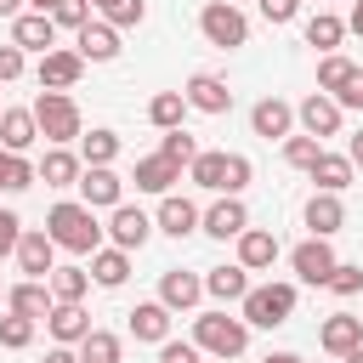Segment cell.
Instances as JSON below:
<instances>
[{
	"instance_id": "cell-1",
	"label": "cell",
	"mask_w": 363,
	"mask_h": 363,
	"mask_svg": "<svg viewBox=\"0 0 363 363\" xmlns=\"http://www.w3.org/2000/svg\"><path fill=\"white\" fill-rule=\"evenodd\" d=\"M45 238L57 250H74V255H96L102 250V227H96V216L85 204H57L45 216Z\"/></svg>"
},
{
	"instance_id": "cell-2",
	"label": "cell",
	"mask_w": 363,
	"mask_h": 363,
	"mask_svg": "<svg viewBox=\"0 0 363 363\" xmlns=\"http://www.w3.org/2000/svg\"><path fill=\"white\" fill-rule=\"evenodd\" d=\"M193 346L199 352H216V357H238L250 346V323L244 318H227V312H204V318H193Z\"/></svg>"
},
{
	"instance_id": "cell-3",
	"label": "cell",
	"mask_w": 363,
	"mask_h": 363,
	"mask_svg": "<svg viewBox=\"0 0 363 363\" xmlns=\"http://www.w3.org/2000/svg\"><path fill=\"white\" fill-rule=\"evenodd\" d=\"M28 113H34V125H40L45 142H74L79 136V108H74L68 91H40Z\"/></svg>"
},
{
	"instance_id": "cell-4",
	"label": "cell",
	"mask_w": 363,
	"mask_h": 363,
	"mask_svg": "<svg viewBox=\"0 0 363 363\" xmlns=\"http://www.w3.org/2000/svg\"><path fill=\"white\" fill-rule=\"evenodd\" d=\"M289 312H295V284H261L244 295V323L255 329H278L289 323Z\"/></svg>"
},
{
	"instance_id": "cell-5",
	"label": "cell",
	"mask_w": 363,
	"mask_h": 363,
	"mask_svg": "<svg viewBox=\"0 0 363 363\" xmlns=\"http://www.w3.org/2000/svg\"><path fill=\"white\" fill-rule=\"evenodd\" d=\"M199 28H204V40H210V45H221V51H233V45H244V40H250V23H244V11H238L233 0H210V6H204V17H199Z\"/></svg>"
},
{
	"instance_id": "cell-6",
	"label": "cell",
	"mask_w": 363,
	"mask_h": 363,
	"mask_svg": "<svg viewBox=\"0 0 363 363\" xmlns=\"http://www.w3.org/2000/svg\"><path fill=\"white\" fill-rule=\"evenodd\" d=\"M318 91H335V108H363V68L346 57L318 62Z\"/></svg>"
},
{
	"instance_id": "cell-7",
	"label": "cell",
	"mask_w": 363,
	"mask_h": 363,
	"mask_svg": "<svg viewBox=\"0 0 363 363\" xmlns=\"http://www.w3.org/2000/svg\"><path fill=\"white\" fill-rule=\"evenodd\" d=\"M289 267H295L301 284H329V272H335V250H329V238H306V244H295Z\"/></svg>"
},
{
	"instance_id": "cell-8",
	"label": "cell",
	"mask_w": 363,
	"mask_h": 363,
	"mask_svg": "<svg viewBox=\"0 0 363 363\" xmlns=\"http://www.w3.org/2000/svg\"><path fill=\"white\" fill-rule=\"evenodd\" d=\"M147 233H153V221L136 210V204H113V221H108V238H113V250H142L147 244Z\"/></svg>"
},
{
	"instance_id": "cell-9",
	"label": "cell",
	"mask_w": 363,
	"mask_h": 363,
	"mask_svg": "<svg viewBox=\"0 0 363 363\" xmlns=\"http://www.w3.org/2000/svg\"><path fill=\"white\" fill-rule=\"evenodd\" d=\"M51 40H57V23L45 11H17L11 17V45L17 51H51Z\"/></svg>"
},
{
	"instance_id": "cell-10",
	"label": "cell",
	"mask_w": 363,
	"mask_h": 363,
	"mask_svg": "<svg viewBox=\"0 0 363 363\" xmlns=\"http://www.w3.org/2000/svg\"><path fill=\"white\" fill-rule=\"evenodd\" d=\"M79 74H85L79 51H45L40 57V91H68V85H79Z\"/></svg>"
},
{
	"instance_id": "cell-11",
	"label": "cell",
	"mask_w": 363,
	"mask_h": 363,
	"mask_svg": "<svg viewBox=\"0 0 363 363\" xmlns=\"http://www.w3.org/2000/svg\"><path fill=\"white\" fill-rule=\"evenodd\" d=\"M182 96H187V108H199V113H227V108H233V91H227V79H216V74H193Z\"/></svg>"
},
{
	"instance_id": "cell-12",
	"label": "cell",
	"mask_w": 363,
	"mask_h": 363,
	"mask_svg": "<svg viewBox=\"0 0 363 363\" xmlns=\"http://www.w3.org/2000/svg\"><path fill=\"white\" fill-rule=\"evenodd\" d=\"M199 295H204V278H193V272H182V267H170V272L159 278V306H170V312L199 306Z\"/></svg>"
},
{
	"instance_id": "cell-13",
	"label": "cell",
	"mask_w": 363,
	"mask_h": 363,
	"mask_svg": "<svg viewBox=\"0 0 363 363\" xmlns=\"http://www.w3.org/2000/svg\"><path fill=\"white\" fill-rule=\"evenodd\" d=\"M79 193H85V210H113L119 204V176L108 170V164H91V170H79V182H74Z\"/></svg>"
},
{
	"instance_id": "cell-14",
	"label": "cell",
	"mask_w": 363,
	"mask_h": 363,
	"mask_svg": "<svg viewBox=\"0 0 363 363\" xmlns=\"http://www.w3.org/2000/svg\"><path fill=\"white\" fill-rule=\"evenodd\" d=\"M306 227H312V238H329V233H340V227H346L340 193H312V199H306Z\"/></svg>"
},
{
	"instance_id": "cell-15",
	"label": "cell",
	"mask_w": 363,
	"mask_h": 363,
	"mask_svg": "<svg viewBox=\"0 0 363 363\" xmlns=\"http://www.w3.org/2000/svg\"><path fill=\"white\" fill-rule=\"evenodd\" d=\"M244 227H250V210H244L238 199H216V204L204 210V233H210V238H238Z\"/></svg>"
},
{
	"instance_id": "cell-16",
	"label": "cell",
	"mask_w": 363,
	"mask_h": 363,
	"mask_svg": "<svg viewBox=\"0 0 363 363\" xmlns=\"http://www.w3.org/2000/svg\"><path fill=\"white\" fill-rule=\"evenodd\" d=\"M272 261H278V238L261 233V227H244V233H238V267H244V272H261V267H272Z\"/></svg>"
},
{
	"instance_id": "cell-17",
	"label": "cell",
	"mask_w": 363,
	"mask_h": 363,
	"mask_svg": "<svg viewBox=\"0 0 363 363\" xmlns=\"http://www.w3.org/2000/svg\"><path fill=\"white\" fill-rule=\"evenodd\" d=\"M45 323H51V335H57V346H79L85 335H91V318L74 306V301H57L51 312H45Z\"/></svg>"
},
{
	"instance_id": "cell-18",
	"label": "cell",
	"mask_w": 363,
	"mask_h": 363,
	"mask_svg": "<svg viewBox=\"0 0 363 363\" xmlns=\"http://www.w3.org/2000/svg\"><path fill=\"white\" fill-rule=\"evenodd\" d=\"M125 318H130V335H136V340H159V346L170 340V306L142 301V306H130Z\"/></svg>"
},
{
	"instance_id": "cell-19",
	"label": "cell",
	"mask_w": 363,
	"mask_h": 363,
	"mask_svg": "<svg viewBox=\"0 0 363 363\" xmlns=\"http://www.w3.org/2000/svg\"><path fill=\"white\" fill-rule=\"evenodd\" d=\"M318 340H323V352L346 357L352 346H363V318H352V312H335V318L318 329Z\"/></svg>"
},
{
	"instance_id": "cell-20",
	"label": "cell",
	"mask_w": 363,
	"mask_h": 363,
	"mask_svg": "<svg viewBox=\"0 0 363 363\" xmlns=\"http://www.w3.org/2000/svg\"><path fill=\"white\" fill-rule=\"evenodd\" d=\"M34 136H40V125H34L28 108H0V147H6V153L34 147Z\"/></svg>"
},
{
	"instance_id": "cell-21",
	"label": "cell",
	"mask_w": 363,
	"mask_h": 363,
	"mask_svg": "<svg viewBox=\"0 0 363 363\" xmlns=\"http://www.w3.org/2000/svg\"><path fill=\"white\" fill-rule=\"evenodd\" d=\"M301 125H306V136H335V130H340V108H335V96L312 91V96L301 102Z\"/></svg>"
},
{
	"instance_id": "cell-22",
	"label": "cell",
	"mask_w": 363,
	"mask_h": 363,
	"mask_svg": "<svg viewBox=\"0 0 363 363\" xmlns=\"http://www.w3.org/2000/svg\"><path fill=\"white\" fill-rule=\"evenodd\" d=\"M289 119H295V108L289 102H278V96H267V102H255L250 108V125H255V136H289Z\"/></svg>"
},
{
	"instance_id": "cell-23",
	"label": "cell",
	"mask_w": 363,
	"mask_h": 363,
	"mask_svg": "<svg viewBox=\"0 0 363 363\" xmlns=\"http://www.w3.org/2000/svg\"><path fill=\"white\" fill-rule=\"evenodd\" d=\"M51 255H57V244H51L45 233H23V238H17V267H23L28 278H45V272H51Z\"/></svg>"
},
{
	"instance_id": "cell-24",
	"label": "cell",
	"mask_w": 363,
	"mask_h": 363,
	"mask_svg": "<svg viewBox=\"0 0 363 363\" xmlns=\"http://www.w3.org/2000/svg\"><path fill=\"white\" fill-rule=\"evenodd\" d=\"M79 57H91V62H113V57H119V28H108V23H85V28H79Z\"/></svg>"
},
{
	"instance_id": "cell-25",
	"label": "cell",
	"mask_w": 363,
	"mask_h": 363,
	"mask_svg": "<svg viewBox=\"0 0 363 363\" xmlns=\"http://www.w3.org/2000/svg\"><path fill=\"white\" fill-rule=\"evenodd\" d=\"M170 182H182V164H170L164 153L136 159V187H142V193H170Z\"/></svg>"
},
{
	"instance_id": "cell-26",
	"label": "cell",
	"mask_w": 363,
	"mask_h": 363,
	"mask_svg": "<svg viewBox=\"0 0 363 363\" xmlns=\"http://www.w3.org/2000/svg\"><path fill=\"white\" fill-rule=\"evenodd\" d=\"M34 176H40L45 187H74V182H79V159H74V153H62V147H51V153L34 164Z\"/></svg>"
},
{
	"instance_id": "cell-27",
	"label": "cell",
	"mask_w": 363,
	"mask_h": 363,
	"mask_svg": "<svg viewBox=\"0 0 363 363\" xmlns=\"http://www.w3.org/2000/svg\"><path fill=\"white\" fill-rule=\"evenodd\" d=\"M159 227H164L170 238H187V233L199 227V210H193V199H176V193H164V204H159Z\"/></svg>"
},
{
	"instance_id": "cell-28",
	"label": "cell",
	"mask_w": 363,
	"mask_h": 363,
	"mask_svg": "<svg viewBox=\"0 0 363 363\" xmlns=\"http://www.w3.org/2000/svg\"><path fill=\"white\" fill-rule=\"evenodd\" d=\"M204 295H216V301H244V295H250V272H244V267H210Z\"/></svg>"
},
{
	"instance_id": "cell-29",
	"label": "cell",
	"mask_w": 363,
	"mask_h": 363,
	"mask_svg": "<svg viewBox=\"0 0 363 363\" xmlns=\"http://www.w3.org/2000/svg\"><path fill=\"white\" fill-rule=\"evenodd\" d=\"M6 306H11L17 318H45V312H51V289H45L40 278H28V284H17V289L6 295Z\"/></svg>"
},
{
	"instance_id": "cell-30",
	"label": "cell",
	"mask_w": 363,
	"mask_h": 363,
	"mask_svg": "<svg viewBox=\"0 0 363 363\" xmlns=\"http://www.w3.org/2000/svg\"><path fill=\"white\" fill-rule=\"evenodd\" d=\"M91 278H96L102 289H119V284L130 278V255H125V250H96V255H91Z\"/></svg>"
},
{
	"instance_id": "cell-31",
	"label": "cell",
	"mask_w": 363,
	"mask_h": 363,
	"mask_svg": "<svg viewBox=\"0 0 363 363\" xmlns=\"http://www.w3.org/2000/svg\"><path fill=\"white\" fill-rule=\"evenodd\" d=\"M312 182H318L323 193H340V187H352V159H340V153H318V164H312Z\"/></svg>"
},
{
	"instance_id": "cell-32",
	"label": "cell",
	"mask_w": 363,
	"mask_h": 363,
	"mask_svg": "<svg viewBox=\"0 0 363 363\" xmlns=\"http://www.w3.org/2000/svg\"><path fill=\"white\" fill-rule=\"evenodd\" d=\"M187 170H193V182H199V187H210V193H227V153H199ZM227 199H233V193H227Z\"/></svg>"
},
{
	"instance_id": "cell-33",
	"label": "cell",
	"mask_w": 363,
	"mask_h": 363,
	"mask_svg": "<svg viewBox=\"0 0 363 363\" xmlns=\"http://www.w3.org/2000/svg\"><path fill=\"white\" fill-rule=\"evenodd\" d=\"M182 113H187V96H182V91H159V96L147 102V119H153L159 130H176Z\"/></svg>"
},
{
	"instance_id": "cell-34",
	"label": "cell",
	"mask_w": 363,
	"mask_h": 363,
	"mask_svg": "<svg viewBox=\"0 0 363 363\" xmlns=\"http://www.w3.org/2000/svg\"><path fill=\"white\" fill-rule=\"evenodd\" d=\"M85 289H91V272H85V267H51V295H57V301H74V306H79Z\"/></svg>"
},
{
	"instance_id": "cell-35",
	"label": "cell",
	"mask_w": 363,
	"mask_h": 363,
	"mask_svg": "<svg viewBox=\"0 0 363 363\" xmlns=\"http://www.w3.org/2000/svg\"><path fill=\"white\" fill-rule=\"evenodd\" d=\"M91 6L102 11V23H108V28H136V23L147 17V6H142V0H91Z\"/></svg>"
},
{
	"instance_id": "cell-36",
	"label": "cell",
	"mask_w": 363,
	"mask_h": 363,
	"mask_svg": "<svg viewBox=\"0 0 363 363\" xmlns=\"http://www.w3.org/2000/svg\"><path fill=\"white\" fill-rule=\"evenodd\" d=\"M340 34H346V23H340V17H329V11L306 17V45H318V51H335V45H340Z\"/></svg>"
},
{
	"instance_id": "cell-37",
	"label": "cell",
	"mask_w": 363,
	"mask_h": 363,
	"mask_svg": "<svg viewBox=\"0 0 363 363\" xmlns=\"http://www.w3.org/2000/svg\"><path fill=\"white\" fill-rule=\"evenodd\" d=\"M79 153H85V170H91V164H113L119 136H113V130H91V136H79Z\"/></svg>"
},
{
	"instance_id": "cell-38",
	"label": "cell",
	"mask_w": 363,
	"mask_h": 363,
	"mask_svg": "<svg viewBox=\"0 0 363 363\" xmlns=\"http://www.w3.org/2000/svg\"><path fill=\"white\" fill-rule=\"evenodd\" d=\"M79 352H85L79 363H119V340H113L108 329H91V335L79 340Z\"/></svg>"
},
{
	"instance_id": "cell-39",
	"label": "cell",
	"mask_w": 363,
	"mask_h": 363,
	"mask_svg": "<svg viewBox=\"0 0 363 363\" xmlns=\"http://www.w3.org/2000/svg\"><path fill=\"white\" fill-rule=\"evenodd\" d=\"M159 153H164L170 164H193V159H199V142H193V136H187V130L176 125V130H164V142H159Z\"/></svg>"
},
{
	"instance_id": "cell-40",
	"label": "cell",
	"mask_w": 363,
	"mask_h": 363,
	"mask_svg": "<svg viewBox=\"0 0 363 363\" xmlns=\"http://www.w3.org/2000/svg\"><path fill=\"white\" fill-rule=\"evenodd\" d=\"M28 340H34V318H17V312L0 318V346H6V352H23Z\"/></svg>"
},
{
	"instance_id": "cell-41",
	"label": "cell",
	"mask_w": 363,
	"mask_h": 363,
	"mask_svg": "<svg viewBox=\"0 0 363 363\" xmlns=\"http://www.w3.org/2000/svg\"><path fill=\"white\" fill-rule=\"evenodd\" d=\"M318 153H323V147H318V136H289V142H284V159H289L295 170H312V164H318Z\"/></svg>"
},
{
	"instance_id": "cell-42",
	"label": "cell",
	"mask_w": 363,
	"mask_h": 363,
	"mask_svg": "<svg viewBox=\"0 0 363 363\" xmlns=\"http://www.w3.org/2000/svg\"><path fill=\"white\" fill-rule=\"evenodd\" d=\"M34 182H40V176H34V164H28L23 153H11V159H6V176H0V187H6V193H23V187H34Z\"/></svg>"
},
{
	"instance_id": "cell-43",
	"label": "cell",
	"mask_w": 363,
	"mask_h": 363,
	"mask_svg": "<svg viewBox=\"0 0 363 363\" xmlns=\"http://www.w3.org/2000/svg\"><path fill=\"white\" fill-rule=\"evenodd\" d=\"M45 17H51V23H62V28H85V23H91V6H85V0H57Z\"/></svg>"
},
{
	"instance_id": "cell-44",
	"label": "cell",
	"mask_w": 363,
	"mask_h": 363,
	"mask_svg": "<svg viewBox=\"0 0 363 363\" xmlns=\"http://www.w3.org/2000/svg\"><path fill=\"white\" fill-rule=\"evenodd\" d=\"M329 289H335V295H357V289H363V267H352V261H335V272H329Z\"/></svg>"
},
{
	"instance_id": "cell-45",
	"label": "cell",
	"mask_w": 363,
	"mask_h": 363,
	"mask_svg": "<svg viewBox=\"0 0 363 363\" xmlns=\"http://www.w3.org/2000/svg\"><path fill=\"white\" fill-rule=\"evenodd\" d=\"M250 176H255V170H250V159H244V153H227V193H244V187H250Z\"/></svg>"
},
{
	"instance_id": "cell-46",
	"label": "cell",
	"mask_w": 363,
	"mask_h": 363,
	"mask_svg": "<svg viewBox=\"0 0 363 363\" xmlns=\"http://www.w3.org/2000/svg\"><path fill=\"white\" fill-rule=\"evenodd\" d=\"M17 238H23V221H17L11 210H0V261L17 255Z\"/></svg>"
},
{
	"instance_id": "cell-47",
	"label": "cell",
	"mask_w": 363,
	"mask_h": 363,
	"mask_svg": "<svg viewBox=\"0 0 363 363\" xmlns=\"http://www.w3.org/2000/svg\"><path fill=\"white\" fill-rule=\"evenodd\" d=\"M159 363H199V346L193 340H164L159 346Z\"/></svg>"
},
{
	"instance_id": "cell-48",
	"label": "cell",
	"mask_w": 363,
	"mask_h": 363,
	"mask_svg": "<svg viewBox=\"0 0 363 363\" xmlns=\"http://www.w3.org/2000/svg\"><path fill=\"white\" fill-rule=\"evenodd\" d=\"M17 74H23V51L17 45H0V85H11Z\"/></svg>"
},
{
	"instance_id": "cell-49",
	"label": "cell",
	"mask_w": 363,
	"mask_h": 363,
	"mask_svg": "<svg viewBox=\"0 0 363 363\" xmlns=\"http://www.w3.org/2000/svg\"><path fill=\"white\" fill-rule=\"evenodd\" d=\"M295 11H301V0H261V17L267 23H289Z\"/></svg>"
},
{
	"instance_id": "cell-50",
	"label": "cell",
	"mask_w": 363,
	"mask_h": 363,
	"mask_svg": "<svg viewBox=\"0 0 363 363\" xmlns=\"http://www.w3.org/2000/svg\"><path fill=\"white\" fill-rule=\"evenodd\" d=\"M45 363H79V357H74L68 346H51V352H45Z\"/></svg>"
},
{
	"instance_id": "cell-51",
	"label": "cell",
	"mask_w": 363,
	"mask_h": 363,
	"mask_svg": "<svg viewBox=\"0 0 363 363\" xmlns=\"http://www.w3.org/2000/svg\"><path fill=\"white\" fill-rule=\"evenodd\" d=\"M346 159H352V170H357V164H363V130H357V136H352V153H346Z\"/></svg>"
},
{
	"instance_id": "cell-52",
	"label": "cell",
	"mask_w": 363,
	"mask_h": 363,
	"mask_svg": "<svg viewBox=\"0 0 363 363\" xmlns=\"http://www.w3.org/2000/svg\"><path fill=\"white\" fill-rule=\"evenodd\" d=\"M261 363H306V357H295V352H272V357H261Z\"/></svg>"
},
{
	"instance_id": "cell-53",
	"label": "cell",
	"mask_w": 363,
	"mask_h": 363,
	"mask_svg": "<svg viewBox=\"0 0 363 363\" xmlns=\"http://www.w3.org/2000/svg\"><path fill=\"white\" fill-rule=\"evenodd\" d=\"M346 28H357V34H363V0L352 6V23H346Z\"/></svg>"
},
{
	"instance_id": "cell-54",
	"label": "cell",
	"mask_w": 363,
	"mask_h": 363,
	"mask_svg": "<svg viewBox=\"0 0 363 363\" xmlns=\"http://www.w3.org/2000/svg\"><path fill=\"white\" fill-rule=\"evenodd\" d=\"M17 6H23V0H0V17H17Z\"/></svg>"
},
{
	"instance_id": "cell-55",
	"label": "cell",
	"mask_w": 363,
	"mask_h": 363,
	"mask_svg": "<svg viewBox=\"0 0 363 363\" xmlns=\"http://www.w3.org/2000/svg\"><path fill=\"white\" fill-rule=\"evenodd\" d=\"M346 363H363V346H352V352H346Z\"/></svg>"
},
{
	"instance_id": "cell-56",
	"label": "cell",
	"mask_w": 363,
	"mask_h": 363,
	"mask_svg": "<svg viewBox=\"0 0 363 363\" xmlns=\"http://www.w3.org/2000/svg\"><path fill=\"white\" fill-rule=\"evenodd\" d=\"M6 159H11V153H6V147H0V176H6Z\"/></svg>"
},
{
	"instance_id": "cell-57",
	"label": "cell",
	"mask_w": 363,
	"mask_h": 363,
	"mask_svg": "<svg viewBox=\"0 0 363 363\" xmlns=\"http://www.w3.org/2000/svg\"><path fill=\"white\" fill-rule=\"evenodd\" d=\"M34 6H40V11H51V6H57V0H34Z\"/></svg>"
}]
</instances>
